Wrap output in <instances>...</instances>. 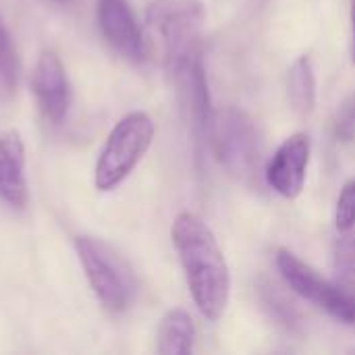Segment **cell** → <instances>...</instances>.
Returning <instances> with one entry per match:
<instances>
[{"label":"cell","instance_id":"9c48e42d","mask_svg":"<svg viewBox=\"0 0 355 355\" xmlns=\"http://www.w3.org/2000/svg\"><path fill=\"white\" fill-rule=\"evenodd\" d=\"M98 25L104 40L123 58L133 62L146 58V37L127 0H98Z\"/></svg>","mask_w":355,"mask_h":355},{"label":"cell","instance_id":"3957f363","mask_svg":"<svg viewBox=\"0 0 355 355\" xmlns=\"http://www.w3.org/2000/svg\"><path fill=\"white\" fill-rule=\"evenodd\" d=\"M154 121L144 110L125 114L108 133L94 168V183L100 191L119 187L139 164L154 141Z\"/></svg>","mask_w":355,"mask_h":355},{"label":"cell","instance_id":"7a4b0ae2","mask_svg":"<svg viewBox=\"0 0 355 355\" xmlns=\"http://www.w3.org/2000/svg\"><path fill=\"white\" fill-rule=\"evenodd\" d=\"M75 250L87 283L104 310L112 314L125 312L137 293V281L127 260L106 241L87 235L75 239Z\"/></svg>","mask_w":355,"mask_h":355},{"label":"cell","instance_id":"9a60e30c","mask_svg":"<svg viewBox=\"0 0 355 355\" xmlns=\"http://www.w3.org/2000/svg\"><path fill=\"white\" fill-rule=\"evenodd\" d=\"M335 225L337 229L349 231L355 227V181L345 183L339 200H337V210H335Z\"/></svg>","mask_w":355,"mask_h":355},{"label":"cell","instance_id":"e0dca14e","mask_svg":"<svg viewBox=\"0 0 355 355\" xmlns=\"http://www.w3.org/2000/svg\"><path fill=\"white\" fill-rule=\"evenodd\" d=\"M349 17H352V58L355 62V0H349Z\"/></svg>","mask_w":355,"mask_h":355},{"label":"cell","instance_id":"8992f818","mask_svg":"<svg viewBox=\"0 0 355 355\" xmlns=\"http://www.w3.org/2000/svg\"><path fill=\"white\" fill-rule=\"evenodd\" d=\"M275 262L283 281L300 297L318 306L343 324H355V306L339 291L333 281L320 277L312 266H308L304 260H300L293 252L285 248L277 250Z\"/></svg>","mask_w":355,"mask_h":355},{"label":"cell","instance_id":"4fadbf2b","mask_svg":"<svg viewBox=\"0 0 355 355\" xmlns=\"http://www.w3.org/2000/svg\"><path fill=\"white\" fill-rule=\"evenodd\" d=\"M333 283L355 306V227L343 231L333 248Z\"/></svg>","mask_w":355,"mask_h":355},{"label":"cell","instance_id":"5b68a950","mask_svg":"<svg viewBox=\"0 0 355 355\" xmlns=\"http://www.w3.org/2000/svg\"><path fill=\"white\" fill-rule=\"evenodd\" d=\"M206 21L202 0H154L146 10V23L162 42L171 69L200 52V37Z\"/></svg>","mask_w":355,"mask_h":355},{"label":"cell","instance_id":"ba28073f","mask_svg":"<svg viewBox=\"0 0 355 355\" xmlns=\"http://www.w3.org/2000/svg\"><path fill=\"white\" fill-rule=\"evenodd\" d=\"M31 89L46 121L60 125L71 106V83L58 54L44 50L31 75Z\"/></svg>","mask_w":355,"mask_h":355},{"label":"cell","instance_id":"ac0fdd59","mask_svg":"<svg viewBox=\"0 0 355 355\" xmlns=\"http://www.w3.org/2000/svg\"><path fill=\"white\" fill-rule=\"evenodd\" d=\"M52 2H56V4H71V2H75V0H52Z\"/></svg>","mask_w":355,"mask_h":355},{"label":"cell","instance_id":"2e32d148","mask_svg":"<svg viewBox=\"0 0 355 355\" xmlns=\"http://www.w3.org/2000/svg\"><path fill=\"white\" fill-rule=\"evenodd\" d=\"M262 300H264V304L270 308V312L283 322V324H287V327H297V314L283 302V297L281 295H277L272 289H268V287H264V291H262Z\"/></svg>","mask_w":355,"mask_h":355},{"label":"cell","instance_id":"5bb4252c","mask_svg":"<svg viewBox=\"0 0 355 355\" xmlns=\"http://www.w3.org/2000/svg\"><path fill=\"white\" fill-rule=\"evenodd\" d=\"M17 50L12 46L10 33L0 21V104H8L17 92Z\"/></svg>","mask_w":355,"mask_h":355},{"label":"cell","instance_id":"7c38bea8","mask_svg":"<svg viewBox=\"0 0 355 355\" xmlns=\"http://www.w3.org/2000/svg\"><path fill=\"white\" fill-rule=\"evenodd\" d=\"M287 94L293 110L308 116L316 108V73L310 56H300L287 75Z\"/></svg>","mask_w":355,"mask_h":355},{"label":"cell","instance_id":"30bf717a","mask_svg":"<svg viewBox=\"0 0 355 355\" xmlns=\"http://www.w3.org/2000/svg\"><path fill=\"white\" fill-rule=\"evenodd\" d=\"M0 200L17 210H23L29 200L25 146L15 129L0 131Z\"/></svg>","mask_w":355,"mask_h":355},{"label":"cell","instance_id":"6da1fadb","mask_svg":"<svg viewBox=\"0 0 355 355\" xmlns=\"http://www.w3.org/2000/svg\"><path fill=\"white\" fill-rule=\"evenodd\" d=\"M171 239L198 310L216 322L229 306L231 272L212 229L193 212H181L173 220Z\"/></svg>","mask_w":355,"mask_h":355},{"label":"cell","instance_id":"8fae6325","mask_svg":"<svg viewBox=\"0 0 355 355\" xmlns=\"http://www.w3.org/2000/svg\"><path fill=\"white\" fill-rule=\"evenodd\" d=\"M196 343V324L189 312L175 308L168 310L158 327V354L187 355L193 352Z\"/></svg>","mask_w":355,"mask_h":355},{"label":"cell","instance_id":"277c9868","mask_svg":"<svg viewBox=\"0 0 355 355\" xmlns=\"http://www.w3.org/2000/svg\"><path fill=\"white\" fill-rule=\"evenodd\" d=\"M210 144L231 177L243 183H256L262 164V139L254 119L239 108L214 112Z\"/></svg>","mask_w":355,"mask_h":355},{"label":"cell","instance_id":"52a82bcc","mask_svg":"<svg viewBox=\"0 0 355 355\" xmlns=\"http://www.w3.org/2000/svg\"><path fill=\"white\" fill-rule=\"evenodd\" d=\"M310 137L306 133H293L287 137L266 164V183L285 200H295L306 185L310 164Z\"/></svg>","mask_w":355,"mask_h":355}]
</instances>
